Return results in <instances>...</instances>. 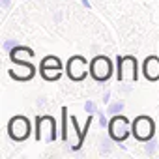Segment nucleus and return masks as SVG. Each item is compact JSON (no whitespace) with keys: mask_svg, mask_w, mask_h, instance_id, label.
I'll list each match as a JSON object with an SVG mask.
<instances>
[{"mask_svg":"<svg viewBox=\"0 0 159 159\" xmlns=\"http://www.w3.org/2000/svg\"><path fill=\"white\" fill-rule=\"evenodd\" d=\"M10 6H11V0H0V8H2L4 13L10 10Z\"/></svg>","mask_w":159,"mask_h":159,"instance_id":"aec40b11","label":"nucleus"},{"mask_svg":"<svg viewBox=\"0 0 159 159\" xmlns=\"http://www.w3.org/2000/svg\"><path fill=\"white\" fill-rule=\"evenodd\" d=\"M109 135L116 142L125 140L129 137V122H127V118L125 116H120V114H114L112 120L109 122Z\"/></svg>","mask_w":159,"mask_h":159,"instance_id":"423d86ee","label":"nucleus"},{"mask_svg":"<svg viewBox=\"0 0 159 159\" xmlns=\"http://www.w3.org/2000/svg\"><path fill=\"white\" fill-rule=\"evenodd\" d=\"M144 152H146L148 155H153V153L157 152V142H155L153 139L146 140V142H144Z\"/></svg>","mask_w":159,"mask_h":159,"instance_id":"2eb2a0df","label":"nucleus"},{"mask_svg":"<svg viewBox=\"0 0 159 159\" xmlns=\"http://www.w3.org/2000/svg\"><path fill=\"white\" fill-rule=\"evenodd\" d=\"M112 137H101L99 139V153L101 155H109L112 152Z\"/></svg>","mask_w":159,"mask_h":159,"instance_id":"f8f14e48","label":"nucleus"},{"mask_svg":"<svg viewBox=\"0 0 159 159\" xmlns=\"http://www.w3.org/2000/svg\"><path fill=\"white\" fill-rule=\"evenodd\" d=\"M81 2H83V6H84V8H90V2H88V0H81Z\"/></svg>","mask_w":159,"mask_h":159,"instance_id":"5701e85b","label":"nucleus"},{"mask_svg":"<svg viewBox=\"0 0 159 159\" xmlns=\"http://www.w3.org/2000/svg\"><path fill=\"white\" fill-rule=\"evenodd\" d=\"M125 109V103L124 101H114V103H111L109 107H107V114H111V116H114V114H120L122 111Z\"/></svg>","mask_w":159,"mask_h":159,"instance_id":"4468645a","label":"nucleus"},{"mask_svg":"<svg viewBox=\"0 0 159 159\" xmlns=\"http://www.w3.org/2000/svg\"><path fill=\"white\" fill-rule=\"evenodd\" d=\"M36 103H38V109H45V107H47V98H45V96H39Z\"/></svg>","mask_w":159,"mask_h":159,"instance_id":"6ab92c4d","label":"nucleus"},{"mask_svg":"<svg viewBox=\"0 0 159 159\" xmlns=\"http://www.w3.org/2000/svg\"><path fill=\"white\" fill-rule=\"evenodd\" d=\"M67 77L71 81H83V79L88 75V62L83 56H71L67 62Z\"/></svg>","mask_w":159,"mask_h":159,"instance_id":"0eeeda50","label":"nucleus"},{"mask_svg":"<svg viewBox=\"0 0 159 159\" xmlns=\"http://www.w3.org/2000/svg\"><path fill=\"white\" fill-rule=\"evenodd\" d=\"M98 118H99V127H101V129L109 127V120H107V114H105V112L98 111Z\"/></svg>","mask_w":159,"mask_h":159,"instance_id":"a211bd4d","label":"nucleus"},{"mask_svg":"<svg viewBox=\"0 0 159 159\" xmlns=\"http://www.w3.org/2000/svg\"><path fill=\"white\" fill-rule=\"evenodd\" d=\"M30 131H32V125H30V120L26 116H13L10 122H8V135L11 140L15 142H23L30 137Z\"/></svg>","mask_w":159,"mask_h":159,"instance_id":"f03ea898","label":"nucleus"},{"mask_svg":"<svg viewBox=\"0 0 159 159\" xmlns=\"http://www.w3.org/2000/svg\"><path fill=\"white\" fill-rule=\"evenodd\" d=\"M39 73L45 81H56L62 77V67H39Z\"/></svg>","mask_w":159,"mask_h":159,"instance_id":"9b49d317","label":"nucleus"},{"mask_svg":"<svg viewBox=\"0 0 159 159\" xmlns=\"http://www.w3.org/2000/svg\"><path fill=\"white\" fill-rule=\"evenodd\" d=\"M15 47H17V39H4V43H2V49L6 52H11Z\"/></svg>","mask_w":159,"mask_h":159,"instance_id":"dca6fc26","label":"nucleus"},{"mask_svg":"<svg viewBox=\"0 0 159 159\" xmlns=\"http://www.w3.org/2000/svg\"><path fill=\"white\" fill-rule=\"evenodd\" d=\"M90 75L96 79L98 83L109 81L111 75H112V62H111V58H107L103 54H98L90 62Z\"/></svg>","mask_w":159,"mask_h":159,"instance_id":"20e7f679","label":"nucleus"},{"mask_svg":"<svg viewBox=\"0 0 159 159\" xmlns=\"http://www.w3.org/2000/svg\"><path fill=\"white\" fill-rule=\"evenodd\" d=\"M84 111H86L88 114H98V107H96V103H94L92 99H88V101L84 103Z\"/></svg>","mask_w":159,"mask_h":159,"instance_id":"f3484780","label":"nucleus"},{"mask_svg":"<svg viewBox=\"0 0 159 159\" xmlns=\"http://www.w3.org/2000/svg\"><path fill=\"white\" fill-rule=\"evenodd\" d=\"M10 54V58H11V62H26V60H30L32 56H34V51L30 49V47H25V45H17L11 52H8Z\"/></svg>","mask_w":159,"mask_h":159,"instance_id":"9d476101","label":"nucleus"},{"mask_svg":"<svg viewBox=\"0 0 159 159\" xmlns=\"http://www.w3.org/2000/svg\"><path fill=\"white\" fill-rule=\"evenodd\" d=\"M11 79L15 81H30V79L36 75V67L28 62H15V67L8 71Z\"/></svg>","mask_w":159,"mask_h":159,"instance_id":"6e6552de","label":"nucleus"},{"mask_svg":"<svg viewBox=\"0 0 159 159\" xmlns=\"http://www.w3.org/2000/svg\"><path fill=\"white\" fill-rule=\"evenodd\" d=\"M36 140L54 142L56 140V122L52 116H38L36 118Z\"/></svg>","mask_w":159,"mask_h":159,"instance_id":"7ed1b4c3","label":"nucleus"},{"mask_svg":"<svg viewBox=\"0 0 159 159\" xmlns=\"http://www.w3.org/2000/svg\"><path fill=\"white\" fill-rule=\"evenodd\" d=\"M137 77H139L137 58L131 54L118 56V83H137Z\"/></svg>","mask_w":159,"mask_h":159,"instance_id":"f257e3e1","label":"nucleus"},{"mask_svg":"<svg viewBox=\"0 0 159 159\" xmlns=\"http://www.w3.org/2000/svg\"><path fill=\"white\" fill-rule=\"evenodd\" d=\"M131 131H133V135H135V139H137V140L146 142V140L153 139L155 124H153V120H152L150 116H144V114H142V116H137V118H135Z\"/></svg>","mask_w":159,"mask_h":159,"instance_id":"39448f33","label":"nucleus"},{"mask_svg":"<svg viewBox=\"0 0 159 159\" xmlns=\"http://www.w3.org/2000/svg\"><path fill=\"white\" fill-rule=\"evenodd\" d=\"M62 19H64V15H62V11H56V13H54V23H60Z\"/></svg>","mask_w":159,"mask_h":159,"instance_id":"412c9836","label":"nucleus"},{"mask_svg":"<svg viewBox=\"0 0 159 159\" xmlns=\"http://www.w3.org/2000/svg\"><path fill=\"white\" fill-rule=\"evenodd\" d=\"M142 73L148 81H159V56L150 54L142 64Z\"/></svg>","mask_w":159,"mask_h":159,"instance_id":"1a4fd4ad","label":"nucleus"},{"mask_svg":"<svg viewBox=\"0 0 159 159\" xmlns=\"http://www.w3.org/2000/svg\"><path fill=\"white\" fill-rule=\"evenodd\" d=\"M39 67H62V62H60V58H56V56H45V58L41 60Z\"/></svg>","mask_w":159,"mask_h":159,"instance_id":"ddd939ff","label":"nucleus"},{"mask_svg":"<svg viewBox=\"0 0 159 159\" xmlns=\"http://www.w3.org/2000/svg\"><path fill=\"white\" fill-rule=\"evenodd\" d=\"M111 101V92H105L103 94V103H109Z\"/></svg>","mask_w":159,"mask_h":159,"instance_id":"4be33fe9","label":"nucleus"}]
</instances>
